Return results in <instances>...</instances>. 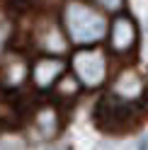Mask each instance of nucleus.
<instances>
[{"label": "nucleus", "mask_w": 148, "mask_h": 150, "mask_svg": "<svg viewBox=\"0 0 148 150\" xmlns=\"http://www.w3.org/2000/svg\"><path fill=\"white\" fill-rule=\"evenodd\" d=\"M63 24H66V34L70 36V41L83 44V46L102 41L109 32L105 17L97 10H92L90 5L78 3V0H73V3L66 5V10H63Z\"/></svg>", "instance_id": "nucleus-1"}, {"label": "nucleus", "mask_w": 148, "mask_h": 150, "mask_svg": "<svg viewBox=\"0 0 148 150\" xmlns=\"http://www.w3.org/2000/svg\"><path fill=\"white\" fill-rule=\"evenodd\" d=\"M141 121V109L134 102L117 97L114 92L97 102L95 107V124L107 133H126Z\"/></svg>", "instance_id": "nucleus-2"}, {"label": "nucleus", "mask_w": 148, "mask_h": 150, "mask_svg": "<svg viewBox=\"0 0 148 150\" xmlns=\"http://www.w3.org/2000/svg\"><path fill=\"white\" fill-rule=\"evenodd\" d=\"M73 73L85 87H100L107 80V58L97 49H80L70 58Z\"/></svg>", "instance_id": "nucleus-3"}, {"label": "nucleus", "mask_w": 148, "mask_h": 150, "mask_svg": "<svg viewBox=\"0 0 148 150\" xmlns=\"http://www.w3.org/2000/svg\"><path fill=\"white\" fill-rule=\"evenodd\" d=\"M63 70H66V63L61 58H53V56H44L32 65V82L36 90H51L56 82L61 80Z\"/></svg>", "instance_id": "nucleus-4"}, {"label": "nucleus", "mask_w": 148, "mask_h": 150, "mask_svg": "<svg viewBox=\"0 0 148 150\" xmlns=\"http://www.w3.org/2000/svg\"><path fill=\"white\" fill-rule=\"evenodd\" d=\"M136 39H138V34H136L134 20L126 17V15H119L112 22V27H109V46H112V51L114 53L131 51L136 46Z\"/></svg>", "instance_id": "nucleus-5"}, {"label": "nucleus", "mask_w": 148, "mask_h": 150, "mask_svg": "<svg viewBox=\"0 0 148 150\" xmlns=\"http://www.w3.org/2000/svg\"><path fill=\"white\" fill-rule=\"evenodd\" d=\"M32 126L36 131L39 138H53L61 131L63 126V119H61V111L53 107V104H44L34 111V119H32Z\"/></svg>", "instance_id": "nucleus-6"}, {"label": "nucleus", "mask_w": 148, "mask_h": 150, "mask_svg": "<svg viewBox=\"0 0 148 150\" xmlns=\"http://www.w3.org/2000/svg\"><path fill=\"white\" fill-rule=\"evenodd\" d=\"M29 65H27V61L22 58V56L17 53H10L5 58V63L0 65V85L5 87H20L22 82L27 80V75H29Z\"/></svg>", "instance_id": "nucleus-7"}, {"label": "nucleus", "mask_w": 148, "mask_h": 150, "mask_svg": "<svg viewBox=\"0 0 148 150\" xmlns=\"http://www.w3.org/2000/svg\"><path fill=\"white\" fill-rule=\"evenodd\" d=\"M141 92H143V82H141V78H138L134 70H124V73L114 80V95L122 97V99L136 102Z\"/></svg>", "instance_id": "nucleus-8"}, {"label": "nucleus", "mask_w": 148, "mask_h": 150, "mask_svg": "<svg viewBox=\"0 0 148 150\" xmlns=\"http://www.w3.org/2000/svg\"><path fill=\"white\" fill-rule=\"evenodd\" d=\"M39 46H41L44 51H49V53H63V51L68 49V41H66V36H63L56 27H46V32L41 36Z\"/></svg>", "instance_id": "nucleus-9"}, {"label": "nucleus", "mask_w": 148, "mask_h": 150, "mask_svg": "<svg viewBox=\"0 0 148 150\" xmlns=\"http://www.w3.org/2000/svg\"><path fill=\"white\" fill-rule=\"evenodd\" d=\"M80 85H83V82L78 80V75L73 73V75H61V80L53 87H56V95L61 99H73V97H78Z\"/></svg>", "instance_id": "nucleus-10"}, {"label": "nucleus", "mask_w": 148, "mask_h": 150, "mask_svg": "<svg viewBox=\"0 0 148 150\" xmlns=\"http://www.w3.org/2000/svg\"><path fill=\"white\" fill-rule=\"evenodd\" d=\"M0 150H29V143L22 133L5 131V133H0Z\"/></svg>", "instance_id": "nucleus-11"}, {"label": "nucleus", "mask_w": 148, "mask_h": 150, "mask_svg": "<svg viewBox=\"0 0 148 150\" xmlns=\"http://www.w3.org/2000/svg\"><path fill=\"white\" fill-rule=\"evenodd\" d=\"M7 39H10V24H7V22H0V53H3Z\"/></svg>", "instance_id": "nucleus-12"}, {"label": "nucleus", "mask_w": 148, "mask_h": 150, "mask_svg": "<svg viewBox=\"0 0 148 150\" xmlns=\"http://www.w3.org/2000/svg\"><path fill=\"white\" fill-rule=\"evenodd\" d=\"M102 7H107V10H122V5H124V0H97Z\"/></svg>", "instance_id": "nucleus-13"}]
</instances>
